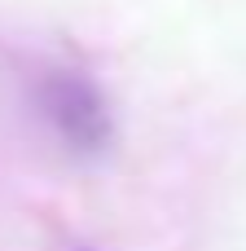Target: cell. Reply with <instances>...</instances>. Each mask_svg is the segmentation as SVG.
<instances>
[{
    "label": "cell",
    "instance_id": "1",
    "mask_svg": "<svg viewBox=\"0 0 246 251\" xmlns=\"http://www.w3.org/2000/svg\"><path fill=\"white\" fill-rule=\"evenodd\" d=\"M31 106L48 128V137L75 159H101L114 146V115L106 93L70 66L40 71L31 88Z\"/></svg>",
    "mask_w": 246,
    "mask_h": 251
},
{
    "label": "cell",
    "instance_id": "2",
    "mask_svg": "<svg viewBox=\"0 0 246 251\" xmlns=\"http://www.w3.org/2000/svg\"><path fill=\"white\" fill-rule=\"evenodd\" d=\"M75 251H88V247H75Z\"/></svg>",
    "mask_w": 246,
    "mask_h": 251
}]
</instances>
